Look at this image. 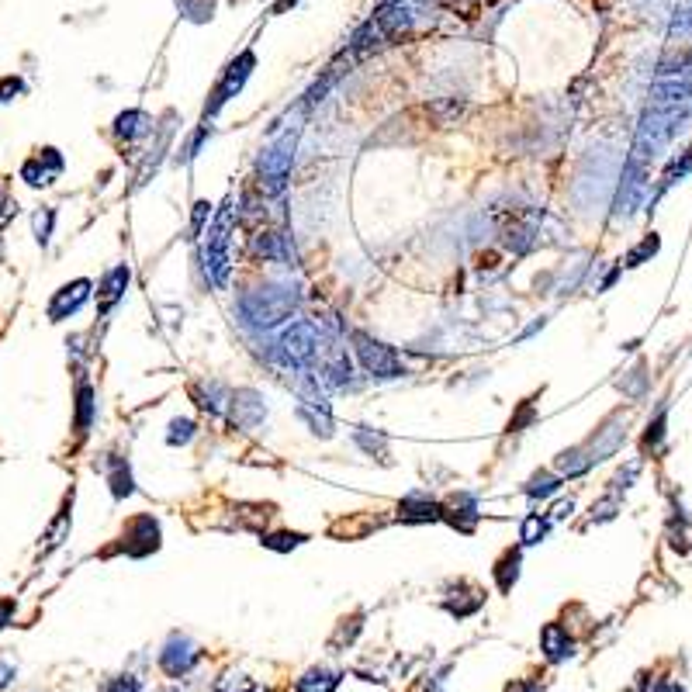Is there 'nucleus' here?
<instances>
[{"label": "nucleus", "mask_w": 692, "mask_h": 692, "mask_svg": "<svg viewBox=\"0 0 692 692\" xmlns=\"http://www.w3.org/2000/svg\"><path fill=\"white\" fill-rule=\"evenodd\" d=\"M298 305V295L291 288H281V284H267V288L253 291V295L243 298V315L246 322L260 329H270L277 322H284Z\"/></svg>", "instance_id": "nucleus-1"}, {"label": "nucleus", "mask_w": 692, "mask_h": 692, "mask_svg": "<svg viewBox=\"0 0 692 692\" xmlns=\"http://www.w3.org/2000/svg\"><path fill=\"white\" fill-rule=\"evenodd\" d=\"M291 160H295V132L281 135L277 142H270L260 156V187L263 194H281L284 184L291 177Z\"/></svg>", "instance_id": "nucleus-2"}, {"label": "nucleus", "mask_w": 692, "mask_h": 692, "mask_svg": "<svg viewBox=\"0 0 692 692\" xmlns=\"http://www.w3.org/2000/svg\"><path fill=\"white\" fill-rule=\"evenodd\" d=\"M229 232H232V208L225 205L218 212L215 225L208 229V243H205V274L215 288H222L229 281Z\"/></svg>", "instance_id": "nucleus-3"}, {"label": "nucleus", "mask_w": 692, "mask_h": 692, "mask_svg": "<svg viewBox=\"0 0 692 692\" xmlns=\"http://www.w3.org/2000/svg\"><path fill=\"white\" fill-rule=\"evenodd\" d=\"M353 350H357L364 371L374 374V378H398V374H405L398 353L391 350L388 343H381V340H374L371 333H364V329H353Z\"/></svg>", "instance_id": "nucleus-4"}, {"label": "nucleus", "mask_w": 692, "mask_h": 692, "mask_svg": "<svg viewBox=\"0 0 692 692\" xmlns=\"http://www.w3.org/2000/svg\"><path fill=\"white\" fill-rule=\"evenodd\" d=\"M253 66H257V56H253V52H239V56L232 59L229 66H225L222 80H218L212 101H208V108H205V118L208 115H218V108H222L229 97H236L239 90H243V84L250 80V73H253Z\"/></svg>", "instance_id": "nucleus-5"}, {"label": "nucleus", "mask_w": 692, "mask_h": 692, "mask_svg": "<svg viewBox=\"0 0 692 692\" xmlns=\"http://www.w3.org/2000/svg\"><path fill=\"white\" fill-rule=\"evenodd\" d=\"M194 665H198V648L191 644V637L170 634V641L163 644V651H160V668H163V672H167L170 679H180V675H187Z\"/></svg>", "instance_id": "nucleus-6"}, {"label": "nucleus", "mask_w": 692, "mask_h": 692, "mask_svg": "<svg viewBox=\"0 0 692 692\" xmlns=\"http://www.w3.org/2000/svg\"><path fill=\"white\" fill-rule=\"evenodd\" d=\"M122 540H125L122 547L132 558H146V554H153L156 547H160V523H156L153 516H135L132 523L125 526Z\"/></svg>", "instance_id": "nucleus-7"}, {"label": "nucleus", "mask_w": 692, "mask_h": 692, "mask_svg": "<svg viewBox=\"0 0 692 692\" xmlns=\"http://www.w3.org/2000/svg\"><path fill=\"white\" fill-rule=\"evenodd\" d=\"M281 350L288 353L291 364H308L319 350V333L312 322H291V329L281 336Z\"/></svg>", "instance_id": "nucleus-8"}, {"label": "nucleus", "mask_w": 692, "mask_h": 692, "mask_svg": "<svg viewBox=\"0 0 692 692\" xmlns=\"http://www.w3.org/2000/svg\"><path fill=\"white\" fill-rule=\"evenodd\" d=\"M87 295H90V281H84V277H80V281H73V284H66V288H59L56 298L49 302V319L63 322L66 315H73L80 305L87 302Z\"/></svg>", "instance_id": "nucleus-9"}, {"label": "nucleus", "mask_w": 692, "mask_h": 692, "mask_svg": "<svg viewBox=\"0 0 692 692\" xmlns=\"http://www.w3.org/2000/svg\"><path fill=\"white\" fill-rule=\"evenodd\" d=\"M398 519H402V523H433V519H443V506L433 502L430 495L412 492L398 502Z\"/></svg>", "instance_id": "nucleus-10"}, {"label": "nucleus", "mask_w": 692, "mask_h": 692, "mask_svg": "<svg viewBox=\"0 0 692 692\" xmlns=\"http://www.w3.org/2000/svg\"><path fill=\"white\" fill-rule=\"evenodd\" d=\"M263 416H267V409H263V398L257 395V391L243 388L232 395V423L243 426V430H253L257 423H263Z\"/></svg>", "instance_id": "nucleus-11"}, {"label": "nucleus", "mask_w": 692, "mask_h": 692, "mask_svg": "<svg viewBox=\"0 0 692 692\" xmlns=\"http://www.w3.org/2000/svg\"><path fill=\"white\" fill-rule=\"evenodd\" d=\"M59 170H63V160H59L56 149H42L39 156H32V160L21 167V177L32 187H42V184H52V177H56Z\"/></svg>", "instance_id": "nucleus-12"}, {"label": "nucleus", "mask_w": 692, "mask_h": 692, "mask_svg": "<svg viewBox=\"0 0 692 692\" xmlns=\"http://www.w3.org/2000/svg\"><path fill=\"white\" fill-rule=\"evenodd\" d=\"M540 648H544L547 661H564L575 654V641H571L568 630H564L561 623H547V627L540 630Z\"/></svg>", "instance_id": "nucleus-13"}, {"label": "nucleus", "mask_w": 692, "mask_h": 692, "mask_svg": "<svg viewBox=\"0 0 692 692\" xmlns=\"http://www.w3.org/2000/svg\"><path fill=\"white\" fill-rule=\"evenodd\" d=\"M129 267H115V270H108L104 274V281H101V288H97V302H101V312H111V305L118 302V298L125 295V288H129Z\"/></svg>", "instance_id": "nucleus-14"}, {"label": "nucleus", "mask_w": 692, "mask_h": 692, "mask_svg": "<svg viewBox=\"0 0 692 692\" xmlns=\"http://www.w3.org/2000/svg\"><path fill=\"white\" fill-rule=\"evenodd\" d=\"M668 405L661 402L658 405V412H654V419L648 423V430H644V436H641V454L644 457H654V454H661V450H665V436H668Z\"/></svg>", "instance_id": "nucleus-15"}, {"label": "nucleus", "mask_w": 692, "mask_h": 692, "mask_svg": "<svg viewBox=\"0 0 692 692\" xmlns=\"http://www.w3.org/2000/svg\"><path fill=\"white\" fill-rule=\"evenodd\" d=\"M340 672L333 668H308L302 679L295 682V692H336L340 689Z\"/></svg>", "instance_id": "nucleus-16"}, {"label": "nucleus", "mask_w": 692, "mask_h": 692, "mask_svg": "<svg viewBox=\"0 0 692 692\" xmlns=\"http://www.w3.org/2000/svg\"><path fill=\"white\" fill-rule=\"evenodd\" d=\"M519 561H523V551H513V547H509L506 554H502L499 561H495V582H499V589L502 592H509L516 585V578H519Z\"/></svg>", "instance_id": "nucleus-17"}, {"label": "nucleus", "mask_w": 692, "mask_h": 692, "mask_svg": "<svg viewBox=\"0 0 692 692\" xmlns=\"http://www.w3.org/2000/svg\"><path fill=\"white\" fill-rule=\"evenodd\" d=\"M689 173H692V146L686 149V153H682V160H679V156H675V160L668 163L665 177H661V187H658V194H665L668 187H672V184H679V180H682V177H689Z\"/></svg>", "instance_id": "nucleus-18"}, {"label": "nucleus", "mask_w": 692, "mask_h": 692, "mask_svg": "<svg viewBox=\"0 0 692 692\" xmlns=\"http://www.w3.org/2000/svg\"><path fill=\"white\" fill-rule=\"evenodd\" d=\"M90 419H94V388L84 381L77 391V433L80 436L90 430Z\"/></svg>", "instance_id": "nucleus-19"}, {"label": "nucleus", "mask_w": 692, "mask_h": 692, "mask_svg": "<svg viewBox=\"0 0 692 692\" xmlns=\"http://www.w3.org/2000/svg\"><path fill=\"white\" fill-rule=\"evenodd\" d=\"M658 250H661V239L651 232V236H644L641 243H637L634 250H630L627 257H623V267H641V263L648 260V257H654Z\"/></svg>", "instance_id": "nucleus-20"}, {"label": "nucleus", "mask_w": 692, "mask_h": 692, "mask_svg": "<svg viewBox=\"0 0 692 692\" xmlns=\"http://www.w3.org/2000/svg\"><path fill=\"white\" fill-rule=\"evenodd\" d=\"M561 488V478H554V475H547V471H540V475H533L530 478V485H526V495L530 499H547V495H554Z\"/></svg>", "instance_id": "nucleus-21"}, {"label": "nucleus", "mask_w": 692, "mask_h": 692, "mask_svg": "<svg viewBox=\"0 0 692 692\" xmlns=\"http://www.w3.org/2000/svg\"><path fill=\"white\" fill-rule=\"evenodd\" d=\"M111 492H115V499L132 495V471L125 461H115V468H111Z\"/></svg>", "instance_id": "nucleus-22"}, {"label": "nucleus", "mask_w": 692, "mask_h": 692, "mask_svg": "<svg viewBox=\"0 0 692 692\" xmlns=\"http://www.w3.org/2000/svg\"><path fill=\"white\" fill-rule=\"evenodd\" d=\"M305 533H267V537L260 540L263 547H270V551H291V547H298V544H305Z\"/></svg>", "instance_id": "nucleus-23"}, {"label": "nucleus", "mask_w": 692, "mask_h": 692, "mask_svg": "<svg viewBox=\"0 0 692 692\" xmlns=\"http://www.w3.org/2000/svg\"><path fill=\"white\" fill-rule=\"evenodd\" d=\"M177 7H180V14H184V18L208 21V18H212V11H215V0H177Z\"/></svg>", "instance_id": "nucleus-24"}, {"label": "nucleus", "mask_w": 692, "mask_h": 692, "mask_svg": "<svg viewBox=\"0 0 692 692\" xmlns=\"http://www.w3.org/2000/svg\"><path fill=\"white\" fill-rule=\"evenodd\" d=\"M544 533H547V519H540V513H530L523 519V533H519V540L530 547V544H540Z\"/></svg>", "instance_id": "nucleus-25"}, {"label": "nucleus", "mask_w": 692, "mask_h": 692, "mask_svg": "<svg viewBox=\"0 0 692 692\" xmlns=\"http://www.w3.org/2000/svg\"><path fill=\"white\" fill-rule=\"evenodd\" d=\"M672 35H692V0H682L679 7H675V14H672V28H668Z\"/></svg>", "instance_id": "nucleus-26"}, {"label": "nucleus", "mask_w": 692, "mask_h": 692, "mask_svg": "<svg viewBox=\"0 0 692 692\" xmlns=\"http://www.w3.org/2000/svg\"><path fill=\"white\" fill-rule=\"evenodd\" d=\"M149 129V118L142 115V111H125L122 118H118V132L129 135V139H135V135H142Z\"/></svg>", "instance_id": "nucleus-27"}, {"label": "nucleus", "mask_w": 692, "mask_h": 692, "mask_svg": "<svg viewBox=\"0 0 692 692\" xmlns=\"http://www.w3.org/2000/svg\"><path fill=\"white\" fill-rule=\"evenodd\" d=\"M620 388L627 391L630 398H644V391H648V374H644V364H637L634 371L620 381Z\"/></svg>", "instance_id": "nucleus-28"}, {"label": "nucleus", "mask_w": 692, "mask_h": 692, "mask_svg": "<svg viewBox=\"0 0 692 692\" xmlns=\"http://www.w3.org/2000/svg\"><path fill=\"white\" fill-rule=\"evenodd\" d=\"M215 692H257V682H250L246 675L239 672H229L215 682Z\"/></svg>", "instance_id": "nucleus-29"}, {"label": "nucleus", "mask_w": 692, "mask_h": 692, "mask_svg": "<svg viewBox=\"0 0 692 692\" xmlns=\"http://www.w3.org/2000/svg\"><path fill=\"white\" fill-rule=\"evenodd\" d=\"M191 436H194V423H191V419H173L170 433H167V443H173V447H177V443H187Z\"/></svg>", "instance_id": "nucleus-30"}, {"label": "nucleus", "mask_w": 692, "mask_h": 692, "mask_svg": "<svg viewBox=\"0 0 692 692\" xmlns=\"http://www.w3.org/2000/svg\"><path fill=\"white\" fill-rule=\"evenodd\" d=\"M360 620H364V613H357V616H353V620H343V627L340 630H336V637H333V644H350L353 641V637H357L360 634Z\"/></svg>", "instance_id": "nucleus-31"}, {"label": "nucleus", "mask_w": 692, "mask_h": 692, "mask_svg": "<svg viewBox=\"0 0 692 692\" xmlns=\"http://www.w3.org/2000/svg\"><path fill=\"white\" fill-rule=\"evenodd\" d=\"M101 692H139V679H132V675H118V679H111Z\"/></svg>", "instance_id": "nucleus-32"}, {"label": "nucleus", "mask_w": 692, "mask_h": 692, "mask_svg": "<svg viewBox=\"0 0 692 692\" xmlns=\"http://www.w3.org/2000/svg\"><path fill=\"white\" fill-rule=\"evenodd\" d=\"M641 692H686V686H682V682H672V679H658V682L644 679Z\"/></svg>", "instance_id": "nucleus-33"}, {"label": "nucleus", "mask_w": 692, "mask_h": 692, "mask_svg": "<svg viewBox=\"0 0 692 692\" xmlns=\"http://www.w3.org/2000/svg\"><path fill=\"white\" fill-rule=\"evenodd\" d=\"M49 229H52V212L45 208V212L35 215V232H39V243H49Z\"/></svg>", "instance_id": "nucleus-34"}, {"label": "nucleus", "mask_w": 692, "mask_h": 692, "mask_svg": "<svg viewBox=\"0 0 692 692\" xmlns=\"http://www.w3.org/2000/svg\"><path fill=\"white\" fill-rule=\"evenodd\" d=\"M208 215H212V205H208V201H198V205H194V232L205 229V218Z\"/></svg>", "instance_id": "nucleus-35"}, {"label": "nucleus", "mask_w": 692, "mask_h": 692, "mask_svg": "<svg viewBox=\"0 0 692 692\" xmlns=\"http://www.w3.org/2000/svg\"><path fill=\"white\" fill-rule=\"evenodd\" d=\"M18 90H21V80L7 77V80H4V84H0V101H7V97H4V94H18Z\"/></svg>", "instance_id": "nucleus-36"}, {"label": "nucleus", "mask_w": 692, "mask_h": 692, "mask_svg": "<svg viewBox=\"0 0 692 692\" xmlns=\"http://www.w3.org/2000/svg\"><path fill=\"white\" fill-rule=\"evenodd\" d=\"M11 668H7V665H0V686H7V682H11Z\"/></svg>", "instance_id": "nucleus-37"}, {"label": "nucleus", "mask_w": 692, "mask_h": 692, "mask_svg": "<svg viewBox=\"0 0 692 692\" xmlns=\"http://www.w3.org/2000/svg\"><path fill=\"white\" fill-rule=\"evenodd\" d=\"M291 4H295V0H277V4H274V14H284Z\"/></svg>", "instance_id": "nucleus-38"}]
</instances>
